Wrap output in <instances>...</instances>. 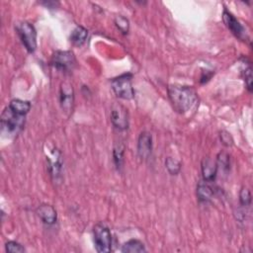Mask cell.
Segmentation results:
<instances>
[{"mask_svg": "<svg viewBox=\"0 0 253 253\" xmlns=\"http://www.w3.org/2000/svg\"><path fill=\"white\" fill-rule=\"evenodd\" d=\"M168 95L174 110L180 114L189 112L198 101L196 91L189 86L171 85L168 87Z\"/></svg>", "mask_w": 253, "mask_h": 253, "instance_id": "obj_1", "label": "cell"}, {"mask_svg": "<svg viewBox=\"0 0 253 253\" xmlns=\"http://www.w3.org/2000/svg\"><path fill=\"white\" fill-rule=\"evenodd\" d=\"M25 125V116L14 112L9 106L5 108L1 115L2 132L7 135L19 133Z\"/></svg>", "mask_w": 253, "mask_h": 253, "instance_id": "obj_2", "label": "cell"}, {"mask_svg": "<svg viewBox=\"0 0 253 253\" xmlns=\"http://www.w3.org/2000/svg\"><path fill=\"white\" fill-rule=\"evenodd\" d=\"M133 75L131 73H126L114 78L111 82L112 89L115 94L122 99L131 100L135 96V91L133 87Z\"/></svg>", "mask_w": 253, "mask_h": 253, "instance_id": "obj_3", "label": "cell"}, {"mask_svg": "<svg viewBox=\"0 0 253 253\" xmlns=\"http://www.w3.org/2000/svg\"><path fill=\"white\" fill-rule=\"evenodd\" d=\"M18 36L29 53H34L37 49V32L35 27L29 22H21L16 26Z\"/></svg>", "mask_w": 253, "mask_h": 253, "instance_id": "obj_4", "label": "cell"}, {"mask_svg": "<svg viewBox=\"0 0 253 253\" xmlns=\"http://www.w3.org/2000/svg\"><path fill=\"white\" fill-rule=\"evenodd\" d=\"M93 237L95 248L99 253L110 252L112 250V234L106 225L102 223L96 224L93 228Z\"/></svg>", "mask_w": 253, "mask_h": 253, "instance_id": "obj_5", "label": "cell"}, {"mask_svg": "<svg viewBox=\"0 0 253 253\" xmlns=\"http://www.w3.org/2000/svg\"><path fill=\"white\" fill-rule=\"evenodd\" d=\"M51 64L56 69L63 72H71L76 65L74 54L71 51H57L51 61Z\"/></svg>", "mask_w": 253, "mask_h": 253, "instance_id": "obj_6", "label": "cell"}, {"mask_svg": "<svg viewBox=\"0 0 253 253\" xmlns=\"http://www.w3.org/2000/svg\"><path fill=\"white\" fill-rule=\"evenodd\" d=\"M222 18H223V22L226 25V27L237 39L244 41V42L249 40L248 35H247L246 30L243 27V25L226 9H224V11H223Z\"/></svg>", "mask_w": 253, "mask_h": 253, "instance_id": "obj_7", "label": "cell"}, {"mask_svg": "<svg viewBox=\"0 0 253 253\" xmlns=\"http://www.w3.org/2000/svg\"><path fill=\"white\" fill-rule=\"evenodd\" d=\"M111 122L116 129L120 131L127 130L129 127L128 110L119 103L114 104L111 110Z\"/></svg>", "mask_w": 253, "mask_h": 253, "instance_id": "obj_8", "label": "cell"}, {"mask_svg": "<svg viewBox=\"0 0 253 253\" xmlns=\"http://www.w3.org/2000/svg\"><path fill=\"white\" fill-rule=\"evenodd\" d=\"M74 102V91L72 85L66 81L61 85V105L65 112L71 113Z\"/></svg>", "mask_w": 253, "mask_h": 253, "instance_id": "obj_9", "label": "cell"}, {"mask_svg": "<svg viewBox=\"0 0 253 253\" xmlns=\"http://www.w3.org/2000/svg\"><path fill=\"white\" fill-rule=\"evenodd\" d=\"M152 138L149 133L144 132L141 134L138 142V152L142 159H147L151 154Z\"/></svg>", "mask_w": 253, "mask_h": 253, "instance_id": "obj_10", "label": "cell"}, {"mask_svg": "<svg viewBox=\"0 0 253 253\" xmlns=\"http://www.w3.org/2000/svg\"><path fill=\"white\" fill-rule=\"evenodd\" d=\"M37 214L45 224L52 225L57 221V211L51 205H42L37 209Z\"/></svg>", "mask_w": 253, "mask_h": 253, "instance_id": "obj_11", "label": "cell"}, {"mask_svg": "<svg viewBox=\"0 0 253 253\" xmlns=\"http://www.w3.org/2000/svg\"><path fill=\"white\" fill-rule=\"evenodd\" d=\"M217 162H214L210 158H204L202 161V173L205 181L214 182L217 173Z\"/></svg>", "mask_w": 253, "mask_h": 253, "instance_id": "obj_12", "label": "cell"}, {"mask_svg": "<svg viewBox=\"0 0 253 253\" xmlns=\"http://www.w3.org/2000/svg\"><path fill=\"white\" fill-rule=\"evenodd\" d=\"M212 182L201 181L197 186V195L201 202L210 201L215 195V188L211 185Z\"/></svg>", "mask_w": 253, "mask_h": 253, "instance_id": "obj_13", "label": "cell"}, {"mask_svg": "<svg viewBox=\"0 0 253 253\" xmlns=\"http://www.w3.org/2000/svg\"><path fill=\"white\" fill-rule=\"evenodd\" d=\"M49 163H50L51 175L54 177L55 180H58V178L61 176V171L63 166L62 155L58 149H56V151L53 152L52 157L49 158Z\"/></svg>", "mask_w": 253, "mask_h": 253, "instance_id": "obj_14", "label": "cell"}, {"mask_svg": "<svg viewBox=\"0 0 253 253\" xmlns=\"http://www.w3.org/2000/svg\"><path fill=\"white\" fill-rule=\"evenodd\" d=\"M88 37V31L82 26H77L71 35V42L77 47L82 46Z\"/></svg>", "mask_w": 253, "mask_h": 253, "instance_id": "obj_15", "label": "cell"}, {"mask_svg": "<svg viewBox=\"0 0 253 253\" xmlns=\"http://www.w3.org/2000/svg\"><path fill=\"white\" fill-rule=\"evenodd\" d=\"M121 251L125 253H136V252L142 253V252H145L146 249L142 241L138 239H131L123 245V247L121 248Z\"/></svg>", "mask_w": 253, "mask_h": 253, "instance_id": "obj_16", "label": "cell"}, {"mask_svg": "<svg viewBox=\"0 0 253 253\" xmlns=\"http://www.w3.org/2000/svg\"><path fill=\"white\" fill-rule=\"evenodd\" d=\"M9 107L16 113L22 115V116H26L30 109H31V104L29 101H24V100H20V99H14L10 102Z\"/></svg>", "mask_w": 253, "mask_h": 253, "instance_id": "obj_17", "label": "cell"}, {"mask_svg": "<svg viewBox=\"0 0 253 253\" xmlns=\"http://www.w3.org/2000/svg\"><path fill=\"white\" fill-rule=\"evenodd\" d=\"M124 150H125V147L121 144L117 145L114 147V161L118 168L122 167V164L124 161Z\"/></svg>", "mask_w": 253, "mask_h": 253, "instance_id": "obj_18", "label": "cell"}, {"mask_svg": "<svg viewBox=\"0 0 253 253\" xmlns=\"http://www.w3.org/2000/svg\"><path fill=\"white\" fill-rule=\"evenodd\" d=\"M165 165H166V168H167L168 172L172 175H176L180 171V168H181V164L177 160H175L171 157H168L166 159Z\"/></svg>", "mask_w": 253, "mask_h": 253, "instance_id": "obj_19", "label": "cell"}, {"mask_svg": "<svg viewBox=\"0 0 253 253\" xmlns=\"http://www.w3.org/2000/svg\"><path fill=\"white\" fill-rule=\"evenodd\" d=\"M115 24L117 28L123 33V34H128L129 29H130V24L129 20L123 16H117L115 19Z\"/></svg>", "mask_w": 253, "mask_h": 253, "instance_id": "obj_20", "label": "cell"}, {"mask_svg": "<svg viewBox=\"0 0 253 253\" xmlns=\"http://www.w3.org/2000/svg\"><path fill=\"white\" fill-rule=\"evenodd\" d=\"M239 202L240 204L243 206V207H248L251 205V193L250 191L243 187L241 190H240V193H239Z\"/></svg>", "mask_w": 253, "mask_h": 253, "instance_id": "obj_21", "label": "cell"}, {"mask_svg": "<svg viewBox=\"0 0 253 253\" xmlns=\"http://www.w3.org/2000/svg\"><path fill=\"white\" fill-rule=\"evenodd\" d=\"M243 74L246 87L249 90V92H252V70L250 66L245 68V70L243 71Z\"/></svg>", "mask_w": 253, "mask_h": 253, "instance_id": "obj_22", "label": "cell"}, {"mask_svg": "<svg viewBox=\"0 0 253 253\" xmlns=\"http://www.w3.org/2000/svg\"><path fill=\"white\" fill-rule=\"evenodd\" d=\"M6 251L8 252H13V253H16V252H24L25 251V248L19 244L18 242L16 241H8L6 243Z\"/></svg>", "mask_w": 253, "mask_h": 253, "instance_id": "obj_23", "label": "cell"}, {"mask_svg": "<svg viewBox=\"0 0 253 253\" xmlns=\"http://www.w3.org/2000/svg\"><path fill=\"white\" fill-rule=\"evenodd\" d=\"M220 141L226 146H230L233 144V140L230 137V134H228L227 132H224V131H222L220 133Z\"/></svg>", "mask_w": 253, "mask_h": 253, "instance_id": "obj_24", "label": "cell"}]
</instances>
